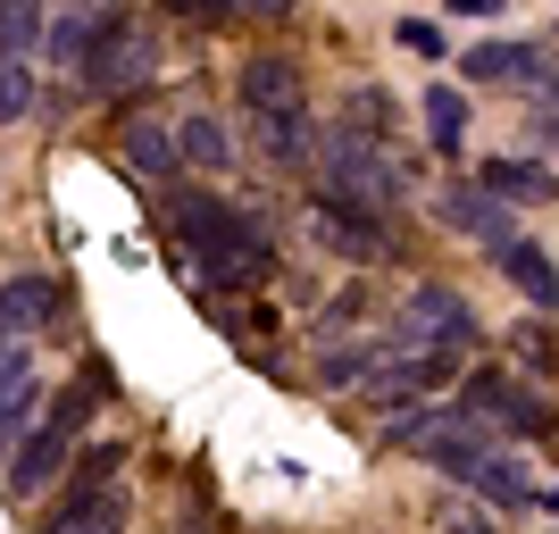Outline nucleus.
Wrapping results in <instances>:
<instances>
[{
	"label": "nucleus",
	"instance_id": "nucleus-1",
	"mask_svg": "<svg viewBox=\"0 0 559 534\" xmlns=\"http://www.w3.org/2000/svg\"><path fill=\"white\" fill-rule=\"evenodd\" d=\"M167 217H176L192 268H201L210 284L251 293V284L276 276V242H267V226H259L251 210H234V201H217V192H167Z\"/></svg>",
	"mask_w": 559,
	"mask_h": 534
},
{
	"label": "nucleus",
	"instance_id": "nucleus-2",
	"mask_svg": "<svg viewBox=\"0 0 559 534\" xmlns=\"http://www.w3.org/2000/svg\"><path fill=\"white\" fill-rule=\"evenodd\" d=\"M100 401H109V376H100V368H75L68 393H50V401H43L34 435L9 451V493H17V501H34V493H59V476L75 467V451H84V426H93Z\"/></svg>",
	"mask_w": 559,
	"mask_h": 534
},
{
	"label": "nucleus",
	"instance_id": "nucleus-3",
	"mask_svg": "<svg viewBox=\"0 0 559 534\" xmlns=\"http://www.w3.org/2000/svg\"><path fill=\"white\" fill-rule=\"evenodd\" d=\"M309 159L326 167V201H343V210H368L384 217L401 201V167L376 151V134H359V126H334V134H318V151Z\"/></svg>",
	"mask_w": 559,
	"mask_h": 534
},
{
	"label": "nucleus",
	"instance_id": "nucleus-4",
	"mask_svg": "<svg viewBox=\"0 0 559 534\" xmlns=\"http://www.w3.org/2000/svg\"><path fill=\"white\" fill-rule=\"evenodd\" d=\"M151 75H159V25L109 9L100 34H93V50H84V84H93L100 100H126V93H142Z\"/></svg>",
	"mask_w": 559,
	"mask_h": 534
},
{
	"label": "nucleus",
	"instance_id": "nucleus-5",
	"mask_svg": "<svg viewBox=\"0 0 559 534\" xmlns=\"http://www.w3.org/2000/svg\"><path fill=\"white\" fill-rule=\"evenodd\" d=\"M393 351H467L476 343V309L451 293V284H418L409 301H401L393 334H384Z\"/></svg>",
	"mask_w": 559,
	"mask_h": 534
},
{
	"label": "nucleus",
	"instance_id": "nucleus-6",
	"mask_svg": "<svg viewBox=\"0 0 559 534\" xmlns=\"http://www.w3.org/2000/svg\"><path fill=\"white\" fill-rule=\"evenodd\" d=\"M443 376H451V351H393L384 343V359L359 376V401H368V410H401V401L443 393Z\"/></svg>",
	"mask_w": 559,
	"mask_h": 534
},
{
	"label": "nucleus",
	"instance_id": "nucleus-7",
	"mask_svg": "<svg viewBox=\"0 0 559 534\" xmlns=\"http://www.w3.org/2000/svg\"><path fill=\"white\" fill-rule=\"evenodd\" d=\"M460 410L485 426V435H492V426H501V435H543V426H551V410H543L518 376H501V368H476V376H467Z\"/></svg>",
	"mask_w": 559,
	"mask_h": 534
},
{
	"label": "nucleus",
	"instance_id": "nucleus-8",
	"mask_svg": "<svg viewBox=\"0 0 559 534\" xmlns=\"http://www.w3.org/2000/svg\"><path fill=\"white\" fill-rule=\"evenodd\" d=\"M401 442H409V451H418L426 467H443V476H467V467H476V460L492 451V435H485L476 418H467V410H435V418L401 426Z\"/></svg>",
	"mask_w": 559,
	"mask_h": 534
},
{
	"label": "nucleus",
	"instance_id": "nucleus-9",
	"mask_svg": "<svg viewBox=\"0 0 559 534\" xmlns=\"http://www.w3.org/2000/svg\"><path fill=\"white\" fill-rule=\"evenodd\" d=\"M460 68H467V84H501V93H543L559 75L543 43H476Z\"/></svg>",
	"mask_w": 559,
	"mask_h": 534
},
{
	"label": "nucleus",
	"instance_id": "nucleus-10",
	"mask_svg": "<svg viewBox=\"0 0 559 534\" xmlns=\"http://www.w3.org/2000/svg\"><path fill=\"white\" fill-rule=\"evenodd\" d=\"M68 309V293H59V276H43V268H17V276L0 284V334H43L50 318Z\"/></svg>",
	"mask_w": 559,
	"mask_h": 534
},
{
	"label": "nucleus",
	"instance_id": "nucleus-11",
	"mask_svg": "<svg viewBox=\"0 0 559 534\" xmlns=\"http://www.w3.org/2000/svg\"><path fill=\"white\" fill-rule=\"evenodd\" d=\"M309 234H318L326 251L359 259V268H368V259L384 251V217H368V210H343V201H326V192L309 201Z\"/></svg>",
	"mask_w": 559,
	"mask_h": 534
},
{
	"label": "nucleus",
	"instance_id": "nucleus-12",
	"mask_svg": "<svg viewBox=\"0 0 559 534\" xmlns=\"http://www.w3.org/2000/svg\"><path fill=\"white\" fill-rule=\"evenodd\" d=\"M435 217H443L451 234H476V242H510V201H492L485 185H451V192H435Z\"/></svg>",
	"mask_w": 559,
	"mask_h": 534
},
{
	"label": "nucleus",
	"instance_id": "nucleus-13",
	"mask_svg": "<svg viewBox=\"0 0 559 534\" xmlns=\"http://www.w3.org/2000/svg\"><path fill=\"white\" fill-rule=\"evenodd\" d=\"M242 109H251V117H284V109H301V59H284V50H259L251 68H242Z\"/></svg>",
	"mask_w": 559,
	"mask_h": 534
},
{
	"label": "nucleus",
	"instance_id": "nucleus-14",
	"mask_svg": "<svg viewBox=\"0 0 559 534\" xmlns=\"http://www.w3.org/2000/svg\"><path fill=\"white\" fill-rule=\"evenodd\" d=\"M485 251H492V268H501V276H510L535 309H559V268H551V251H535L526 234H510V242H485Z\"/></svg>",
	"mask_w": 559,
	"mask_h": 534
},
{
	"label": "nucleus",
	"instance_id": "nucleus-15",
	"mask_svg": "<svg viewBox=\"0 0 559 534\" xmlns=\"http://www.w3.org/2000/svg\"><path fill=\"white\" fill-rule=\"evenodd\" d=\"M476 185H485L492 201H510V210H535V201H551V192H559V167L551 159H485Z\"/></svg>",
	"mask_w": 559,
	"mask_h": 534
},
{
	"label": "nucleus",
	"instance_id": "nucleus-16",
	"mask_svg": "<svg viewBox=\"0 0 559 534\" xmlns=\"http://www.w3.org/2000/svg\"><path fill=\"white\" fill-rule=\"evenodd\" d=\"M117 151H126V167H134V176H151V185H167V176L185 167L176 134H167V126H151V117H142V126H126V142H117Z\"/></svg>",
	"mask_w": 559,
	"mask_h": 534
},
{
	"label": "nucleus",
	"instance_id": "nucleus-17",
	"mask_svg": "<svg viewBox=\"0 0 559 534\" xmlns=\"http://www.w3.org/2000/svg\"><path fill=\"white\" fill-rule=\"evenodd\" d=\"M251 134H259V151H267V159H284V167H301L309 151H318V126H309V109H284V117H251Z\"/></svg>",
	"mask_w": 559,
	"mask_h": 534
},
{
	"label": "nucleus",
	"instance_id": "nucleus-18",
	"mask_svg": "<svg viewBox=\"0 0 559 534\" xmlns=\"http://www.w3.org/2000/svg\"><path fill=\"white\" fill-rule=\"evenodd\" d=\"M43 418V384H34V359H25L9 384H0V451H17V435Z\"/></svg>",
	"mask_w": 559,
	"mask_h": 534
},
{
	"label": "nucleus",
	"instance_id": "nucleus-19",
	"mask_svg": "<svg viewBox=\"0 0 559 534\" xmlns=\"http://www.w3.org/2000/svg\"><path fill=\"white\" fill-rule=\"evenodd\" d=\"M176 151H185V167H234V134L226 126H217V117H185V126H176Z\"/></svg>",
	"mask_w": 559,
	"mask_h": 534
},
{
	"label": "nucleus",
	"instance_id": "nucleus-20",
	"mask_svg": "<svg viewBox=\"0 0 559 534\" xmlns=\"http://www.w3.org/2000/svg\"><path fill=\"white\" fill-rule=\"evenodd\" d=\"M460 134H467V93L460 84H426V142L460 151Z\"/></svg>",
	"mask_w": 559,
	"mask_h": 534
},
{
	"label": "nucleus",
	"instance_id": "nucleus-21",
	"mask_svg": "<svg viewBox=\"0 0 559 534\" xmlns=\"http://www.w3.org/2000/svg\"><path fill=\"white\" fill-rule=\"evenodd\" d=\"M467 485L492 493V501H535V485H526V467H518L510 451H485V460L467 467Z\"/></svg>",
	"mask_w": 559,
	"mask_h": 534
},
{
	"label": "nucleus",
	"instance_id": "nucleus-22",
	"mask_svg": "<svg viewBox=\"0 0 559 534\" xmlns=\"http://www.w3.org/2000/svg\"><path fill=\"white\" fill-rule=\"evenodd\" d=\"M43 43V9L34 0H0V59H34Z\"/></svg>",
	"mask_w": 559,
	"mask_h": 534
},
{
	"label": "nucleus",
	"instance_id": "nucleus-23",
	"mask_svg": "<svg viewBox=\"0 0 559 534\" xmlns=\"http://www.w3.org/2000/svg\"><path fill=\"white\" fill-rule=\"evenodd\" d=\"M25 109H34V75H25L17 59H0V126H17Z\"/></svg>",
	"mask_w": 559,
	"mask_h": 534
},
{
	"label": "nucleus",
	"instance_id": "nucleus-24",
	"mask_svg": "<svg viewBox=\"0 0 559 534\" xmlns=\"http://www.w3.org/2000/svg\"><path fill=\"white\" fill-rule=\"evenodd\" d=\"M401 50H418V59H443V25H426V17H401Z\"/></svg>",
	"mask_w": 559,
	"mask_h": 534
},
{
	"label": "nucleus",
	"instance_id": "nucleus-25",
	"mask_svg": "<svg viewBox=\"0 0 559 534\" xmlns=\"http://www.w3.org/2000/svg\"><path fill=\"white\" fill-rule=\"evenodd\" d=\"M25 359H34V343H17V334H0V384H9V376H17Z\"/></svg>",
	"mask_w": 559,
	"mask_h": 534
},
{
	"label": "nucleus",
	"instance_id": "nucleus-26",
	"mask_svg": "<svg viewBox=\"0 0 559 534\" xmlns=\"http://www.w3.org/2000/svg\"><path fill=\"white\" fill-rule=\"evenodd\" d=\"M460 17H501V0H451Z\"/></svg>",
	"mask_w": 559,
	"mask_h": 534
},
{
	"label": "nucleus",
	"instance_id": "nucleus-27",
	"mask_svg": "<svg viewBox=\"0 0 559 534\" xmlns=\"http://www.w3.org/2000/svg\"><path fill=\"white\" fill-rule=\"evenodd\" d=\"M543 151H551V159H559V117H551V126H543Z\"/></svg>",
	"mask_w": 559,
	"mask_h": 534
},
{
	"label": "nucleus",
	"instance_id": "nucleus-28",
	"mask_svg": "<svg viewBox=\"0 0 559 534\" xmlns=\"http://www.w3.org/2000/svg\"><path fill=\"white\" fill-rule=\"evenodd\" d=\"M451 534H485V526H451Z\"/></svg>",
	"mask_w": 559,
	"mask_h": 534
},
{
	"label": "nucleus",
	"instance_id": "nucleus-29",
	"mask_svg": "<svg viewBox=\"0 0 559 534\" xmlns=\"http://www.w3.org/2000/svg\"><path fill=\"white\" fill-rule=\"evenodd\" d=\"M84 9H100V0H84Z\"/></svg>",
	"mask_w": 559,
	"mask_h": 534
}]
</instances>
